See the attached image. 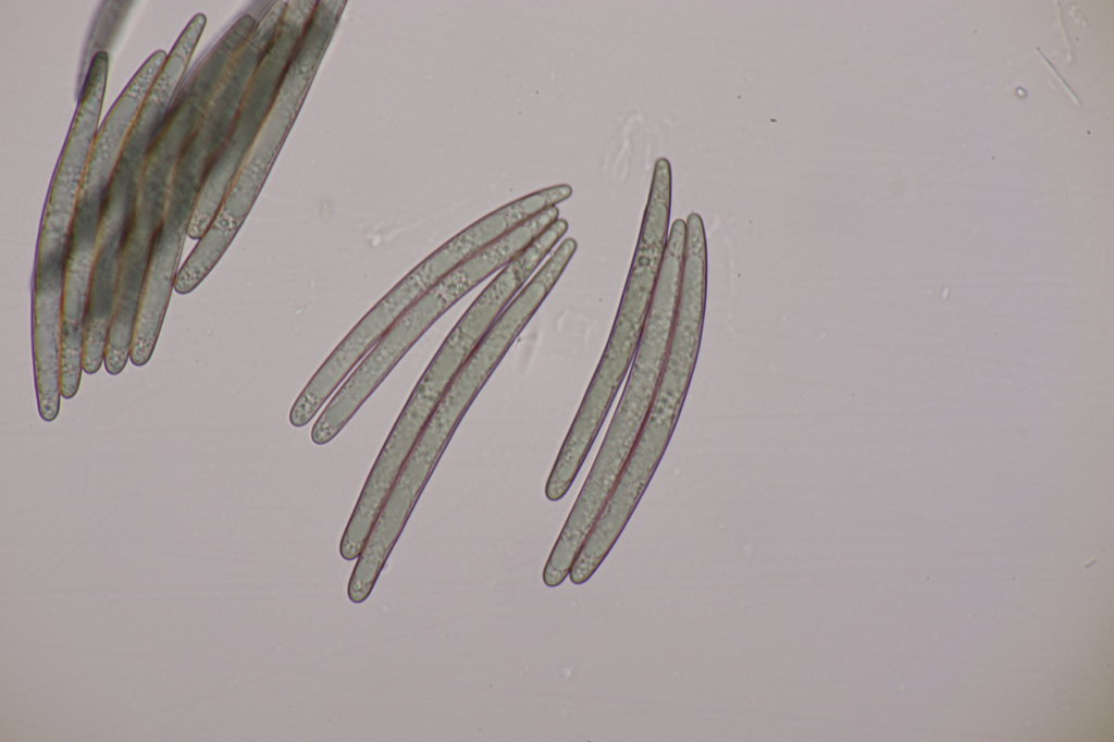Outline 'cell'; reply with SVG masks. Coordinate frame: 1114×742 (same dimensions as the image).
Segmentation results:
<instances>
[{
  "label": "cell",
  "instance_id": "cell-3",
  "mask_svg": "<svg viewBox=\"0 0 1114 742\" xmlns=\"http://www.w3.org/2000/svg\"><path fill=\"white\" fill-rule=\"evenodd\" d=\"M457 267V259L444 244L408 272L334 348L300 392V404L310 411H319L396 320Z\"/></svg>",
  "mask_w": 1114,
  "mask_h": 742
},
{
  "label": "cell",
  "instance_id": "cell-4",
  "mask_svg": "<svg viewBox=\"0 0 1114 742\" xmlns=\"http://www.w3.org/2000/svg\"><path fill=\"white\" fill-rule=\"evenodd\" d=\"M64 279L32 283V343L38 412L53 421L60 411Z\"/></svg>",
  "mask_w": 1114,
  "mask_h": 742
},
{
  "label": "cell",
  "instance_id": "cell-2",
  "mask_svg": "<svg viewBox=\"0 0 1114 742\" xmlns=\"http://www.w3.org/2000/svg\"><path fill=\"white\" fill-rule=\"evenodd\" d=\"M445 277L417 299L359 362L311 429L317 445L331 442L406 353L457 301Z\"/></svg>",
  "mask_w": 1114,
  "mask_h": 742
},
{
  "label": "cell",
  "instance_id": "cell-1",
  "mask_svg": "<svg viewBox=\"0 0 1114 742\" xmlns=\"http://www.w3.org/2000/svg\"><path fill=\"white\" fill-rule=\"evenodd\" d=\"M670 207L671 166L666 158H659L617 313L574 416L585 431H599L636 353L668 240Z\"/></svg>",
  "mask_w": 1114,
  "mask_h": 742
}]
</instances>
